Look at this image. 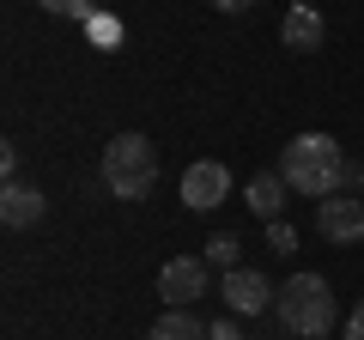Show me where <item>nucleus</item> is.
Returning <instances> with one entry per match:
<instances>
[{
    "instance_id": "0eeeda50",
    "label": "nucleus",
    "mask_w": 364,
    "mask_h": 340,
    "mask_svg": "<svg viewBox=\"0 0 364 340\" xmlns=\"http://www.w3.org/2000/svg\"><path fill=\"white\" fill-rule=\"evenodd\" d=\"M316 225H322L328 243H364V201L358 195H328L316 207Z\"/></svg>"
},
{
    "instance_id": "f8f14e48",
    "label": "nucleus",
    "mask_w": 364,
    "mask_h": 340,
    "mask_svg": "<svg viewBox=\"0 0 364 340\" xmlns=\"http://www.w3.org/2000/svg\"><path fill=\"white\" fill-rule=\"evenodd\" d=\"M237 249H243V243H237V231H219V237H213V243H207V262L231 274V267H237Z\"/></svg>"
},
{
    "instance_id": "9d476101",
    "label": "nucleus",
    "mask_w": 364,
    "mask_h": 340,
    "mask_svg": "<svg viewBox=\"0 0 364 340\" xmlns=\"http://www.w3.org/2000/svg\"><path fill=\"white\" fill-rule=\"evenodd\" d=\"M279 37H286V49L310 55V49H322V43H328V25H322V13H316V6H291L286 25H279Z\"/></svg>"
},
{
    "instance_id": "39448f33",
    "label": "nucleus",
    "mask_w": 364,
    "mask_h": 340,
    "mask_svg": "<svg viewBox=\"0 0 364 340\" xmlns=\"http://www.w3.org/2000/svg\"><path fill=\"white\" fill-rule=\"evenodd\" d=\"M225 195H231V170H225L219 158H200V164H188V170H182V201H188L195 213L219 207Z\"/></svg>"
},
{
    "instance_id": "6e6552de",
    "label": "nucleus",
    "mask_w": 364,
    "mask_h": 340,
    "mask_svg": "<svg viewBox=\"0 0 364 340\" xmlns=\"http://www.w3.org/2000/svg\"><path fill=\"white\" fill-rule=\"evenodd\" d=\"M43 207H49V201H43L31 183H6V188H0V225H6V231H25V225H37Z\"/></svg>"
},
{
    "instance_id": "f03ea898",
    "label": "nucleus",
    "mask_w": 364,
    "mask_h": 340,
    "mask_svg": "<svg viewBox=\"0 0 364 340\" xmlns=\"http://www.w3.org/2000/svg\"><path fill=\"white\" fill-rule=\"evenodd\" d=\"M104 188L116 201H146L158 188V146L146 134H116L104 146Z\"/></svg>"
},
{
    "instance_id": "4468645a",
    "label": "nucleus",
    "mask_w": 364,
    "mask_h": 340,
    "mask_svg": "<svg viewBox=\"0 0 364 340\" xmlns=\"http://www.w3.org/2000/svg\"><path fill=\"white\" fill-rule=\"evenodd\" d=\"M267 243H273V249H298V237H291L286 219H273V225H267Z\"/></svg>"
},
{
    "instance_id": "dca6fc26",
    "label": "nucleus",
    "mask_w": 364,
    "mask_h": 340,
    "mask_svg": "<svg viewBox=\"0 0 364 340\" xmlns=\"http://www.w3.org/2000/svg\"><path fill=\"white\" fill-rule=\"evenodd\" d=\"M346 340H364V304H358V310L346 316Z\"/></svg>"
},
{
    "instance_id": "f3484780",
    "label": "nucleus",
    "mask_w": 364,
    "mask_h": 340,
    "mask_svg": "<svg viewBox=\"0 0 364 340\" xmlns=\"http://www.w3.org/2000/svg\"><path fill=\"white\" fill-rule=\"evenodd\" d=\"M213 6H219V13H249L255 0H213Z\"/></svg>"
},
{
    "instance_id": "f257e3e1",
    "label": "nucleus",
    "mask_w": 364,
    "mask_h": 340,
    "mask_svg": "<svg viewBox=\"0 0 364 340\" xmlns=\"http://www.w3.org/2000/svg\"><path fill=\"white\" fill-rule=\"evenodd\" d=\"M279 176H286L298 195H340V183H346V158H340V146L328 140V134H298V140L286 146V158H279Z\"/></svg>"
},
{
    "instance_id": "2eb2a0df",
    "label": "nucleus",
    "mask_w": 364,
    "mask_h": 340,
    "mask_svg": "<svg viewBox=\"0 0 364 340\" xmlns=\"http://www.w3.org/2000/svg\"><path fill=\"white\" fill-rule=\"evenodd\" d=\"M207 340H243V334H237V322L225 316V322H213V328H207Z\"/></svg>"
},
{
    "instance_id": "20e7f679",
    "label": "nucleus",
    "mask_w": 364,
    "mask_h": 340,
    "mask_svg": "<svg viewBox=\"0 0 364 340\" xmlns=\"http://www.w3.org/2000/svg\"><path fill=\"white\" fill-rule=\"evenodd\" d=\"M207 255H176V262L158 267V298L170 304V310H188V304L207 292Z\"/></svg>"
},
{
    "instance_id": "7ed1b4c3",
    "label": "nucleus",
    "mask_w": 364,
    "mask_h": 340,
    "mask_svg": "<svg viewBox=\"0 0 364 340\" xmlns=\"http://www.w3.org/2000/svg\"><path fill=\"white\" fill-rule=\"evenodd\" d=\"M273 304H279V322L298 340H322L328 328H334V292H328L322 274H291Z\"/></svg>"
},
{
    "instance_id": "ddd939ff",
    "label": "nucleus",
    "mask_w": 364,
    "mask_h": 340,
    "mask_svg": "<svg viewBox=\"0 0 364 340\" xmlns=\"http://www.w3.org/2000/svg\"><path fill=\"white\" fill-rule=\"evenodd\" d=\"M43 13H55V18H79L85 13V0H37Z\"/></svg>"
},
{
    "instance_id": "423d86ee",
    "label": "nucleus",
    "mask_w": 364,
    "mask_h": 340,
    "mask_svg": "<svg viewBox=\"0 0 364 340\" xmlns=\"http://www.w3.org/2000/svg\"><path fill=\"white\" fill-rule=\"evenodd\" d=\"M219 298L231 304L237 316H261V310H273V280L255 274V267H231L225 286H219Z\"/></svg>"
},
{
    "instance_id": "1a4fd4ad",
    "label": "nucleus",
    "mask_w": 364,
    "mask_h": 340,
    "mask_svg": "<svg viewBox=\"0 0 364 340\" xmlns=\"http://www.w3.org/2000/svg\"><path fill=\"white\" fill-rule=\"evenodd\" d=\"M286 176H279V170H261V176H249V188H243V201H249V213H255V219H279V213H286Z\"/></svg>"
},
{
    "instance_id": "9b49d317",
    "label": "nucleus",
    "mask_w": 364,
    "mask_h": 340,
    "mask_svg": "<svg viewBox=\"0 0 364 340\" xmlns=\"http://www.w3.org/2000/svg\"><path fill=\"white\" fill-rule=\"evenodd\" d=\"M146 340H207V322H195L188 310H164V316L152 322V334H146Z\"/></svg>"
}]
</instances>
